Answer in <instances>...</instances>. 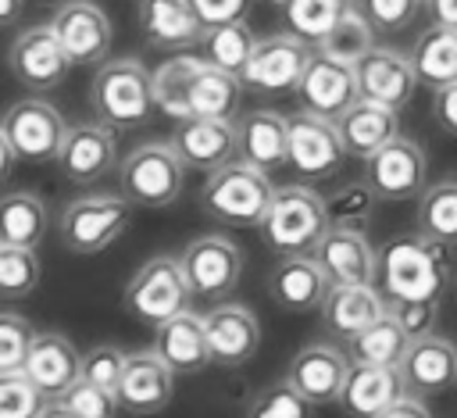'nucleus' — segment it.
<instances>
[{
    "mask_svg": "<svg viewBox=\"0 0 457 418\" xmlns=\"http://www.w3.org/2000/svg\"><path fill=\"white\" fill-rule=\"evenodd\" d=\"M389 318L411 336V339H421L432 332L436 325V314H439V304L436 300H389Z\"/></svg>",
    "mask_w": 457,
    "mask_h": 418,
    "instance_id": "obj_49",
    "label": "nucleus"
},
{
    "mask_svg": "<svg viewBox=\"0 0 457 418\" xmlns=\"http://www.w3.org/2000/svg\"><path fill=\"white\" fill-rule=\"evenodd\" d=\"M350 7H353V0H286L282 14H286V25L293 36L318 46Z\"/></svg>",
    "mask_w": 457,
    "mask_h": 418,
    "instance_id": "obj_41",
    "label": "nucleus"
},
{
    "mask_svg": "<svg viewBox=\"0 0 457 418\" xmlns=\"http://www.w3.org/2000/svg\"><path fill=\"white\" fill-rule=\"evenodd\" d=\"M21 7H25V0H0V29L14 25L21 18Z\"/></svg>",
    "mask_w": 457,
    "mask_h": 418,
    "instance_id": "obj_55",
    "label": "nucleus"
},
{
    "mask_svg": "<svg viewBox=\"0 0 457 418\" xmlns=\"http://www.w3.org/2000/svg\"><path fill=\"white\" fill-rule=\"evenodd\" d=\"M204 329H207V347H211V364L221 368H239L246 364L257 347H261V325L257 314L246 304L225 300L214 304L204 314Z\"/></svg>",
    "mask_w": 457,
    "mask_h": 418,
    "instance_id": "obj_16",
    "label": "nucleus"
},
{
    "mask_svg": "<svg viewBox=\"0 0 457 418\" xmlns=\"http://www.w3.org/2000/svg\"><path fill=\"white\" fill-rule=\"evenodd\" d=\"M32 325L14 314V311H0V375L7 372H21L25 368V357L32 350Z\"/></svg>",
    "mask_w": 457,
    "mask_h": 418,
    "instance_id": "obj_44",
    "label": "nucleus"
},
{
    "mask_svg": "<svg viewBox=\"0 0 457 418\" xmlns=\"http://www.w3.org/2000/svg\"><path fill=\"white\" fill-rule=\"evenodd\" d=\"M200 50H204V57H207L214 68H225V71H232V75L243 79V71H246L253 50H257V39H253V32H250L246 21H228V25L207 29Z\"/></svg>",
    "mask_w": 457,
    "mask_h": 418,
    "instance_id": "obj_39",
    "label": "nucleus"
},
{
    "mask_svg": "<svg viewBox=\"0 0 457 418\" xmlns=\"http://www.w3.org/2000/svg\"><path fill=\"white\" fill-rule=\"evenodd\" d=\"M311 400L307 397H300L286 379L282 382H271V386H264L253 400H250V407H246V418H311Z\"/></svg>",
    "mask_w": 457,
    "mask_h": 418,
    "instance_id": "obj_43",
    "label": "nucleus"
},
{
    "mask_svg": "<svg viewBox=\"0 0 457 418\" xmlns=\"http://www.w3.org/2000/svg\"><path fill=\"white\" fill-rule=\"evenodd\" d=\"M400 397H407V382H403L400 368H389V364H350V375H346V386L339 393V404L353 418H375L389 404H396Z\"/></svg>",
    "mask_w": 457,
    "mask_h": 418,
    "instance_id": "obj_28",
    "label": "nucleus"
},
{
    "mask_svg": "<svg viewBox=\"0 0 457 418\" xmlns=\"http://www.w3.org/2000/svg\"><path fill=\"white\" fill-rule=\"evenodd\" d=\"M400 372H403L407 393H414V397L439 393L457 382V343L446 336H436V332L411 339V347L400 361Z\"/></svg>",
    "mask_w": 457,
    "mask_h": 418,
    "instance_id": "obj_26",
    "label": "nucleus"
},
{
    "mask_svg": "<svg viewBox=\"0 0 457 418\" xmlns=\"http://www.w3.org/2000/svg\"><path fill=\"white\" fill-rule=\"evenodd\" d=\"M418 232L436 243L457 247V175L428 182L418 196Z\"/></svg>",
    "mask_w": 457,
    "mask_h": 418,
    "instance_id": "obj_36",
    "label": "nucleus"
},
{
    "mask_svg": "<svg viewBox=\"0 0 457 418\" xmlns=\"http://www.w3.org/2000/svg\"><path fill=\"white\" fill-rule=\"evenodd\" d=\"M46 397L29 382L25 372L0 375V418H36Z\"/></svg>",
    "mask_w": 457,
    "mask_h": 418,
    "instance_id": "obj_45",
    "label": "nucleus"
},
{
    "mask_svg": "<svg viewBox=\"0 0 457 418\" xmlns=\"http://www.w3.org/2000/svg\"><path fill=\"white\" fill-rule=\"evenodd\" d=\"M204 54H193V50H182V54H171L164 57L154 71H150V89H154V107L171 118L175 125L179 121H189V86L196 79V71L204 68Z\"/></svg>",
    "mask_w": 457,
    "mask_h": 418,
    "instance_id": "obj_32",
    "label": "nucleus"
},
{
    "mask_svg": "<svg viewBox=\"0 0 457 418\" xmlns=\"http://www.w3.org/2000/svg\"><path fill=\"white\" fill-rule=\"evenodd\" d=\"M239 161H246L250 168L261 171H275L289 161V118H282L278 111H246L239 121Z\"/></svg>",
    "mask_w": 457,
    "mask_h": 418,
    "instance_id": "obj_27",
    "label": "nucleus"
},
{
    "mask_svg": "<svg viewBox=\"0 0 457 418\" xmlns=\"http://www.w3.org/2000/svg\"><path fill=\"white\" fill-rule=\"evenodd\" d=\"M79 418H114L118 414V393H111V389H104V386H96V382H89V379H79L64 397H61Z\"/></svg>",
    "mask_w": 457,
    "mask_h": 418,
    "instance_id": "obj_47",
    "label": "nucleus"
},
{
    "mask_svg": "<svg viewBox=\"0 0 457 418\" xmlns=\"http://www.w3.org/2000/svg\"><path fill=\"white\" fill-rule=\"evenodd\" d=\"M189 300H193V289L186 282V272H182V261L179 257H150L139 264V272L129 279L125 286V311L143 322V325H164L168 318L189 311Z\"/></svg>",
    "mask_w": 457,
    "mask_h": 418,
    "instance_id": "obj_7",
    "label": "nucleus"
},
{
    "mask_svg": "<svg viewBox=\"0 0 457 418\" xmlns=\"http://www.w3.org/2000/svg\"><path fill=\"white\" fill-rule=\"evenodd\" d=\"M132 225V204L121 193H86L64 204L57 218V239L71 254H100Z\"/></svg>",
    "mask_w": 457,
    "mask_h": 418,
    "instance_id": "obj_4",
    "label": "nucleus"
},
{
    "mask_svg": "<svg viewBox=\"0 0 457 418\" xmlns=\"http://www.w3.org/2000/svg\"><path fill=\"white\" fill-rule=\"evenodd\" d=\"M339 136H343V146L350 157H361L368 161L375 150H382L389 139L400 136V118L393 107H382V104H371V100H357L339 121H336Z\"/></svg>",
    "mask_w": 457,
    "mask_h": 418,
    "instance_id": "obj_31",
    "label": "nucleus"
},
{
    "mask_svg": "<svg viewBox=\"0 0 457 418\" xmlns=\"http://www.w3.org/2000/svg\"><path fill=\"white\" fill-rule=\"evenodd\" d=\"M411 64L418 82L443 89L457 82V29L446 25H432L418 36L414 50H411Z\"/></svg>",
    "mask_w": 457,
    "mask_h": 418,
    "instance_id": "obj_34",
    "label": "nucleus"
},
{
    "mask_svg": "<svg viewBox=\"0 0 457 418\" xmlns=\"http://www.w3.org/2000/svg\"><path fill=\"white\" fill-rule=\"evenodd\" d=\"M378 207V193L361 179V182H343L325 196L328 211V229H346V232H368L371 218Z\"/></svg>",
    "mask_w": 457,
    "mask_h": 418,
    "instance_id": "obj_40",
    "label": "nucleus"
},
{
    "mask_svg": "<svg viewBox=\"0 0 457 418\" xmlns=\"http://www.w3.org/2000/svg\"><path fill=\"white\" fill-rule=\"evenodd\" d=\"M50 25L71 64H100L111 50V18L93 0H64Z\"/></svg>",
    "mask_w": 457,
    "mask_h": 418,
    "instance_id": "obj_15",
    "label": "nucleus"
},
{
    "mask_svg": "<svg viewBox=\"0 0 457 418\" xmlns=\"http://www.w3.org/2000/svg\"><path fill=\"white\" fill-rule=\"evenodd\" d=\"M350 364L353 361L346 357V350H339L332 343H307L293 354L286 382L311 404H332V400H339V393L346 386Z\"/></svg>",
    "mask_w": 457,
    "mask_h": 418,
    "instance_id": "obj_17",
    "label": "nucleus"
},
{
    "mask_svg": "<svg viewBox=\"0 0 457 418\" xmlns=\"http://www.w3.org/2000/svg\"><path fill=\"white\" fill-rule=\"evenodd\" d=\"M43 264L39 254L29 247H4L0 243V297H29L39 286Z\"/></svg>",
    "mask_w": 457,
    "mask_h": 418,
    "instance_id": "obj_42",
    "label": "nucleus"
},
{
    "mask_svg": "<svg viewBox=\"0 0 457 418\" xmlns=\"http://www.w3.org/2000/svg\"><path fill=\"white\" fill-rule=\"evenodd\" d=\"M93 111L111 129H136L154 111V89L150 71L136 57L104 61L93 75Z\"/></svg>",
    "mask_w": 457,
    "mask_h": 418,
    "instance_id": "obj_5",
    "label": "nucleus"
},
{
    "mask_svg": "<svg viewBox=\"0 0 457 418\" xmlns=\"http://www.w3.org/2000/svg\"><path fill=\"white\" fill-rule=\"evenodd\" d=\"M353 7L371 21L375 32H400L414 21L421 0H353Z\"/></svg>",
    "mask_w": 457,
    "mask_h": 418,
    "instance_id": "obj_48",
    "label": "nucleus"
},
{
    "mask_svg": "<svg viewBox=\"0 0 457 418\" xmlns=\"http://www.w3.org/2000/svg\"><path fill=\"white\" fill-rule=\"evenodd\" d=\"M36 418H79V414H75L64 400H46V404H43V411H39Z\"/></svg>",
    "mask_w": 457,
    "mask_h": 418,
    "instance_id": "obj_56",
    "label": "nucleus"
},
{
    "mask_svg": "<svg viewBox=\"0 0 457 418\" xmlns=\"http://www.w3.org/2000/svg\"><path fill=\"white\" fill-rule=\"evenodd\" d=\"M179 261H182V272H186L193 297H204V300L228 297L243 275V250L221 232L189 239Z\"/></svg>",
    "mask_w": 457,
    "mask_h": 418,
    "instance_id": "obj_9",
    "label": "nucleus"
},
{
    "mask_svg": "<svg viewBox=\"0 0 457 418\" xmlns=\"http://www.w3.org/2000/svg\"><path fill=\"white\" fill-rule=\"evenodd\" d=\"M171 146L186 161V168L214 171L239 157V129L232 118H189L171 132Z\"/></svg>",
    "mask_w": 457,
    "mask_h": 418,
    "instance_id": "obj_19",
    "label": "nucleus"
},
{
    "mask_svg": "<svg viewBox=\"0 0 457 418\" xmlns=\"http://www.w3.org/2000/svg\"><path fill=\"white\" fill-rule=\"evenodd\" d=\"M21 372L46 400H61L82 379V354L61 332H36Z\"/></svg>",
    "mask_w": 457,
    "mask_h": 418,
    "instance_id": "obj_20",
    "label": "nucleus"
},
{
    "mask_svg": "<svg viewBox=\"0 0 457 418\" xmlns=\"http://www.w3.org/2000/svg\"><path fill=\"white\" fill-rule=\"evenodd\" d=\"M125 361H129V354H125L121 347H114V343H96L93 350L82 354V379H89V382H96V386L118 393V382H121V375H125Z\"/></svg>",
    "mask_w": 457,
    "mask_h": 418,
    "instance_id": "obj_46",
    "label": "nucleus"
},
{
    "mask_svg": "<svg viewBox=\"0 0 457 418\" xmlns=\"http://www.w3.org/2000/svg\"><path fill=\"white\" fill-rule=\"evenodd\" d=\"M121 196L132 207H168L182 196L186 161L171 143H139L118 168Z\"/></svg>",
    "mask_w": 457,
    "mask_h": 418,
    "instance_id": "obj_6",
    "label": "nucleus"
},
{
    "mask_svg": "<svg viewBox=\"0 0 457 418\" xmlns=\"http://www.w3.org/2000/svg\"><path fill=\"white\" fill-rule=\"evenodd\" d=\"M139 32L157 50H193L204 43V21L196 18L189 0H139Z\"/></svg>",
    "mask_w": 457,
    "mask_h": 418,
    "instance_id": "obj_24",
    "label": "nucleus"
},
{
    "mask_svg": "<svg viewBox=\"0 0 457 418\" xmlns=\"http://www.w3.org/2000/svg\"><path fill=\"white\" fill-rule=\"evenodd\" d=\"M175 375H189L211 364V347H207V329L204 318L193 311H182L175 318H168L164 325H157L154 332V347H150Z\"/></svg>",
    "mask_w": 457,
    "mask_h": 418,
    "instance_id": "obj_29",
    "label": "nucleus"
},
{
    "mask_svg": "<svg viewBox=\"0 0 457 418\" xmlns=\"http://www.w3.org/2000/svg\"><path fill=\"white\" fill-rule=\"evenodd\" d=\"M114 157H118V136H114L111 125H104L96 118V121L68 125V136H64L61 154H57L54 164L64 175V182L89 186V182L104 179L114 168Z\"/></svg>",
    "mask_w": 457,
    "mask_h": 418,
    "instance_id": "obj_14",
    "label": "nucleus"
},
{
    "mask_svg": "<svg viewBox=\"0 0 457 418\" xmlns=\"http://www.w3.org/2000/svg\"><path fill=\"white\" fill-rule=\"evenodd\" d=\"M346 157L343 136L336 121L318 118L311 111H296L289 118V168L300 179H328Z\"/></svg>",
    "mask_w": 457,
    "mask_h": 418,
    "instance_id": "obj_13",
    "label": "nucleus"
},
{
    "mask_svg": "<svg viewBox=\"0 0 457 418\" xmlns=\"http://www.w3.org/2000/svg\"><path fill=\"white\" fill-rule=\"evenodd\" d=\"M407 347H411V336L386 311V318H378L375 325H368L364 332H357L350 339L346 354H350L353 364H389V368H400Z\"/></svg>",
    "mask_w": 457,
    "mask_h": 418,
    "instance_id": "obj_37",
    "label": "nucleus"
},
{
    "mask_svg": "<svg viewBox=\"0 0 457 418\" xmlns=\"http://www.w3.org/2000/svg\"><path fill=\"white\" fill-rule=\"evenodd\" d=\"M375 418H432V411L425 407L421 397L407 393V397H400L396 404H389V407H386L382 414H375Z\"/></svg>",
    "mask_w": 457,
    "mask_h": 418,
    "instance_id": "obj_52",
    "label": "nucleus"
},
{
    "mask_svg": "<svg viewBox=\"0 0 457 418\" xmlns=\"http://www.w3.org/2000/svg\"><path fill=\"white\" fill-rule=\"evenodd\" d=\"M7 68L11 75L32 89V93H43V89H54L68 68H71V57L64 54L54 25H32L25 32H18V39L11 43L7 50Z\"/></svg>",
    "mask_w": 457,
    "mask_h": 418,
    "instance_id": "obj_12",
    "label": "nucleus"
},
{
    "mask_svg": "<svg viewBox=\"0 0 457 418\" xmlns=\"http://www.w3.org/2000/svg\"><path fill=\"white\" fill-rule=\"evenodd\" d=\"M46 225H50V211H46L43 196L25 193V189L0 196V243L4 247L36 250L46 236Z\"/></svg>",
    "mask_w": 457,
    "mask_h": 418,
    "instance_id": "obj_33",
    "label": "nucleus"
},
{
    "mask_svg": "<svg viewBox=\"0 0 457 418\" xmlns=\"http://www.w3.org/2000/svg\"><path fill=\"white\" fill-rule=\"evenodd\" d=\"M332 282L314 254H293L282 257L268 275V293L282 311H314L325 304Z\"/></svg>",
    "mask_w": 457,
    "mask_h": 418,
    "instance_id": "obj_25",
    "label": "nucleus"
},
{
    "mask_svg": "<svg viewBox=\"0 0 457 418\" xmlns=\"http://www.w3.org/2000/svg\"><path fill=\"white\" fill-rule=\"evenodd\" d=\"M175 397V372L154 354L136 350L125 361V375L118 382V404L136 414H161Z\"/></svg>",
    "mask_w": 457,
    "mask_h": 418,
    "instance_id": "obj_22",
    "label": "nucleus"
},
{
    "mask_svg": "<svg viewBox=\"0 0 457 418\" xmlns=\"http://www.w3.org/2000/svg\"><path fill=\"white\" fill-rule=\"evenodd\" d=\"M0 125L14 146V157L32 161V164L57 161L61 143L68 136V121L61 118V111L39 96H25V100L11 104Z\"/></svg>",
    "mask_w": 457,
    "mask_h": 418,
    "instance_id": "obj_8",
    "label": "nucleus"
},
{
    "mask_svg": "<svg viewBox=\"0 0 457 418\" xmlns=\"http://www.w3.org/2000/svg\"><path fill=\"white\" fill-rule=\"evenodd\" d=\"M353 71H357L361 100H371V104H382L393 111H400L414 96V86H418L411 57H403L400 50H389V46H375Z\"/></svg>",
    "mask_w": 457,
    "mask_h": 418,
    "instance_id": "obj_21",
    "label": "nucleus"
},
{
    "mask_svg": "<svg viewBox=\"0 0 457 418\" xmlns=\"http://www.w3.org/2000/svg\"><path fill=\"white\" fill-rule=\"evenodd\" d=\"M268 4H278V7H282V4H286V0H268Z\"/></svg>",
    "mask_w": 457,
    "mask_h": 418,
    "instance_id": "obj_57",
    "label": "nucleus"
},
{
    "mask_svg": "<svg viewBox=\"0 0 457 418\" xmlns=\"http://www.w3.org/2000/svg\"><path fill=\"white\" fill-rule=\"evenodd\" d=\"M14 146H11V139H7V132H4V125H0V182L11 175V168H14Z\"/></svg>",
    "mask_w": 457,
    "mask_h": 418,
    "instance_id": "obj_54",
    "label": "nucleus"
},
{
    "mask_svg": "<svg viewBox=\"0 0 457 418\" xmlns=\"http://www.w3.org/2000/svg\"><path fill=\"white\" fill-rule=\"evenodd\" d=\"M428 7H432V18H436V25L457 29V0H428Z\"/></svg>",
    "mask_w": 457,
    "mask_h": 418,
    "instance_id": "obj_53",
    "label": "nucleus"
},
{
    "mask_svg": "<svg viewBox=\"0 0 457 418\" xmlns=\"http://www.w3.org/2000/svg\"><path fill=\"white\" fill-rule=\"evenodd\" d=\"M450 275L446 243L428 239L425 232L396 236L378 254V279L375 286L386 300H436Z\"/></svg>",
    "mask_w": 457,
    "mask_h": 418,
    "instance_id": "obj_1",
    "label": "nucleus"
},
{
    "mask_svg": "<svg viewBox=\"0 0 457 418\" xmlns=\"http://www.w3.org/2000/svg\"><path fill=\"white\" fill-rule=\"evenodd\" d=\"M239 93H243L239 75L204 61V68L196 71L189 86V114L193 118H232L239 107Z\"/></svg>",
    "mask_w": 457,
    "mask_h": 418,
    "instance_id": "obj_35",
    "label": "nucleus"
},
{
    "mask_svg": "<svg viewBox=\"0 0 457 418\" xmlns=\"http://www.w3.org/2000/svg\"><path fill=\"white\" fill-rule=\"evenodd\" d=\"M271 196H275V186H271L268 171L250 168L239 157L207 171V179L200 186V207L214 222H225L236 229L261 225L271 207Z\"/></svg>",
    "mask_w": 457,
    "mask_h": 418,
    "instance_id": "obj_2",
    "label": "nucleus"
},
{
    "mask_svg": "<svg viewBox=\"0 0 457 418\" xmlns=\"http://www.w3.org/2000/svg\"><path fill=\"white\" fill-rule=\"evenodd\" d=\"M311 57H314L311 43L293 32L264 36L257 39V50L243 71V86L257 93H289L300 86Z\"/></svg>",
    "mask_w": 457,
    "mask_h": 418,
    "instance_id": "obj_10",
    "label": "nucleus"
},
{
    "mask_svg": "<svg viewBox=\"0 0 457 418\" xmlns=\"http://www.w3.org/2000/svg\"><path fill=\"white\" fill-rule=\"evenodd\" d=\"M296 96H300L303 111H311L318 118H328V121H339L361 100L357 71L350 64H339V61H328V57L314 54L300 86H296Z\"/></svg>",
    "mask_w": 457,
    "mask_h": 418,
    "instance_id": "obj_18",
    "label": "nucleus"
},
{
    "mask_svg": "<svg viewBox=\"0 0 457 418\" xmlns=\"http://www.w3.org/2000/svg\"><path fill=\"white\" fill-rule=\"evenodd\" d=\"M314 257L332 286H364L378 279V254L368 243V232L328 229L314 247Z\"/></svg>",
    "mask_w": 457,
    "mask_h": 418,
    "instance_id": "obj_23",
    "label": "nucleus"
},
{
    "mask_svg": "<svg viewBox=\"0 0 457 418\" xmlns=\"http://www.w3.org/2000/svg\"><path fill=\"white\" fill-rule=\"evenodd\" d=\"M386 293L375 282L364 286H332L325 304H321V318L336 336L353 339L357 332H364L368 325H375L378 318H386Z\"/></svg>",
    "mask_w": 457,
    "mask_h": 418,
    "instance_id": "obj_30",
    "label": "nucleus"
},
{
    "mask_svg": "<svg viewBox=\"0 0 457 418\" xmlns=\"http://www.w3.org/2000/svg\"><path fill=\"white\" fill-rule=\"evenodd\" d=\"M428 161L414 139H389L364 161V182L378 193V200H411L425 193Z\"/></svg>",
    "mask_w": 457,
    "mask_h": 418,
    "instance_id": "obj_11",
    "label": "nucleus"
},
{
    "mask_svg": "<svg viewBox=\"0 0 457 418\" xmlns=\"http://www.w3.org/2000/svg\"><path fill=\"white\" fill-rule=\"evenodd\" d=\"M432 111H436L439 125H443L446 132H453V136H457V82H453V86H443V89H436Z\"/></svg>",
    "mask_w": 457,
    "mask_h": 418,
    "instance_id": "obj_51",
    "label": "nucleus"
},
{
    "mask_svg": "<svg viewBox=\"0 0 457 418\" xmlns=\"http://www.w3.org/2000/svg\"><path fill=\"white\" fill-rule=\"evenodd\" d=\"M264 243L282 254H314V247L321 243V236L328 232V211H325V196H318L311 186L303 182H289V186H275L271 207L264 214V222L257 225Z\"/></svg>",
    "mask_w": 457,
    "mask_h": 418,
    "instance_id": "obj_3",
    "label": "nucleus"
},
{
    "mask_svg": "<svg viewBox=\"0 0 457 418\" xmlns=\"http://www.w3.org/2000/svg\"><path fill=\"white\" fill-rule=\"evenodd\" d=\"M371 50H375V29L357 7H350L339 18V25L314 46V54H321L328 61H339V64H350V68H357Z\"/></svg>",
    "mask_w": 457,
    "mask_h": 418,
    "instance_id": "obj_38",
    "label": "nucleus"
},
{
    "mask_svg": "<svg viewBox=\"0 0 457 418\" xmlns=\"http://www.w3.org/2000/svg\"><path fill=\"white\" fill-rule=\"evenodd\" d=\"M189 4H193L196 18L204 21V29H214V25L243 21L253 0H189Z\"/></svg>",
    "mask_w": 457,
    "mask_h": 418,
    "instance_id": "obj_50",
    "label": "nucleus"
}]
</instances>
